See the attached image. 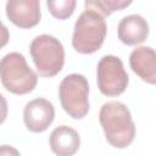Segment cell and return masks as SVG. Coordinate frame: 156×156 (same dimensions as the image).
Masks as SVG:
<instances>
[{
	"label": "cell",
	"mask_w": 156,
	"mask_h": 156,
	"mask_svg": "<svg viewBox=\"0 0 156 156\" xmlns=\"http://www.w3.org/2000/svg\"><path fill=\"white\" fill-rule=\"evenodd\" d=\"M99 121L108 144L116 149L129 146L135 136V124L127 105L119 101L105 102L99 112Z\"/></svg>",
	"instance_id": "cell-1"
},
{
	"label": "cell",
	"mask_w": 156,
	"mask_h": 156,
	"mask_svg": "<svg viewBox=\"0 0 156 156\" xmlns=\"http://www.w3.org/2000/svg\"><path fill=\"white\" fill-rule=\"evenodd\" d=\"M0 80L10 93L24 95L37 87L38 74L28 66L22 54L10 52L0 60Z\"/></svg>",
	"instance_id": "cell-2"
},
{
	"label": "cell",
	"mask_w": 156,
	"mask_h": 156,
	"mask_svg": "<svg viewBox=\"0 0 156 156\" xmlns=\"http://www.w3.org/2000/svg\"><path fill=\"white\" fill-rule=\"evenodd\" d=\"M106 34L107 26L104 17L85 10L74 23L72 46L79 54H93L102 46Z\"/></svg>",
	"instance_id": "cell-3"
},
{
	"label": "cell",
	"mask_w": 156,
	"mask_h": 156,
	"mask_svg": "<svg viewBox=\"0 0 156 156\" xmlns=\"http://www.w3.org/2000/svg\"><path fill=\"white\" fill-rule=\"evenodd\" d=\"M29 52L41 77H55L61 72L65 65L63 45L52 35L41 34L35 37L30 43Z\"/></svg>",
	"instance_id": "cell-4"
},
{
	"label": "cell",
	"mask_w": 156,
	"mask_h": 156,
	"mask_svg": "<svg viewBox=\"0 0 156 156\" xmlns=\"http://www.w3.org/2000/svg\"><path fill=\"white\" fill-rule=\"evenodd\" d=\"M58 98L65 112L82 119L89 112V84L83 74L72 73L66 76L58 87Z\"/></svg>",
	"instance_id": "cell-5"
},
{
	"label": "cell",
	"mask_w": 156,
	"mask_h": 156,
	"mask_svg": "<svg viewBox=\"0 0 156 156\" xmlns=\"http://www.w3.org/2000/svg\"><path fill=\"white\" fill-rule=\"evenodd\" d=\"M96 82L99 90L105 96L121 95L129 82L122 60L113 55L101 57L96 68Z\"/></svg>",
	"instance_id": "cell-6"
},
{
	"label": "cell",
	"mask_w": 156,
	"mask_h": 156,
	"mask_svg": "<svg viewBox=\"0 0 156 156\" xmlns=\"http://www.w3.org/2000/svg\"><path fill=\"white\" fill-rule=\"evenodd\" d=\"M55 118L54 105L44 99L37 98L29 101L23 110V121L29 132L41 133L45 132Z\"/></svg>",
	"instance_id": "cell-7"
},
{
	"label": "cell",
	"mask_w": 156,
	"mask_h": 156,
	"mask_svg": "<svg viewBox=\"0 0 156 156\" xmlns=\"http://www.w3.org/2000/svg\"><path fill=\"white\" fill-rule=\"evenodd\" d=\"M6 16L20 28H33L41 18L40 0H7Z\"/></svg>",
	"instance_id": "cell-8"
},
{
	"label": "cell",
	"mask_w": 156,
	"mask_h": 156,
	"mask_svg": "<svg viewBox=\"0 0 156 156\" xmlns=\"http://www.w3.org/2000/svg\"><path fill=\"white\" fill-rule=\"evenodd\" d=\"M118 39L126 45H138L146 40L149 35V24L140 15H129L123 17L117 27Z\"/></svg>",
	"instance_id": "cell-9"
},
{
	"label": "cell",
	"mask_w": 156,
	"mask_h": 156,
	"mask_svg": "<svg viewBox=\"0 0 156 156\" xmlns=\"http://www.w3.org/2000/svg\"><path fill=\"white\" fill-rule=\"evenodd\" d=\"M132 71L149 84L156 83V54L150 46H139L129 56Z\"/></svg>",
	"instance_id": "cell-10"
},
{
	"label": "cell",
	"mask_w": 156,
	"mask_h": 156,
	"mask_svg": "<svg viewBox=\"0 0 156 156\" xmlns=\"http://www.w3.org/2000/svg\"><path fill=\"white\" fill-rule=\"evenodd\" d=\"M49 144L54 154L58 156H71L78 151L80 138L76 129L68 126H60L51 132Z\"/></svg>",
	"instance_id": "cell-11"
},
{
	"label": "cell",
	"mask_w": 156,
	"mask_h": 156,
	"mask_svg": "<svg viewBox=\"0 0 156 156\" xmlns=\"http://www.w3.org/2000/svg\"><path fill=\"white\" fill-rule=\"evenodd\" d=\"M133 0H84L85 10H91L102 17L112 15L115 11H121L128 7Z\"/></svg>",
	"instance_id": "cell-12"
},
{
	"label": "cell",
	"mask_w": 156,
	"mask_h": 156,
	"mask_svg": "<svg viewBox=\"0 0 156 156\" xmlns=\"http://www.w3.org/2000/svg\"><path fill=\"white\" fill-rule=\"evenodd\" d=\"M76 0H46L49 12L57 20L69 18L76 10Z\"/></svg>",
	"instance_id": "cell-13"
},
{
	"label": "cell",
	"mask_w": 156,
	"mask_h": 156,
	"mask_svg": "<svg viewBox=\"0 0 156 156\" xmlns=\"http://www.w3.org/2000/svg\"><path fill=\"white\" fill-rule=\"evenodd\" d=\"M7 112H9V106H7V101L4 98L2 94H0V124H2L7 117Z\"/></svg>",
	"instance_id": "cell-14"
},
{
	"label": "cell",
	"mask_w": 156,
	"mask_h": 156,
	"mask_svg": "<svg viewBox=\"0 0 156 156\" xmlns=\"http://www.w3.org/2000/svg\"><path fill=\"white\" fill-rule=\"evenodd\" d=\"M9 39H10V32L7 27L4 26L2 22L0 21V49H2L9 43Z\"/></svg>",
	"instance_id": "cell-15"
},
{
	"label": "cell",
	"mask_w": 156,
	"mask_h": 156,
	"mask_svg": "<svg viewBox=\"0 0 156 156\" xmlns=\"http://www.w3.org/2000/svg\"><path fill=\"white\" fill-rule=\"evenodd\" d=\"M11 154L18 155L20 152L16 149H13L12 146H9V145H1L0 146V155H11Z\"/></svg>",
	"instance_id": "cell-16"
}]
</instances>
